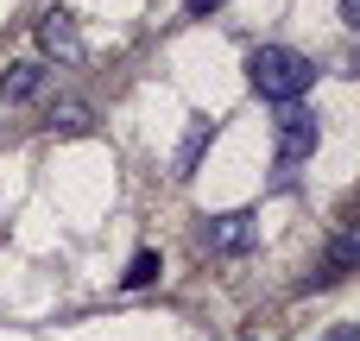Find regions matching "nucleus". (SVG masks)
<instances>
[{
  "label": "nucleus",
  "instance_id": "f8f14e48",
  "mask_svg": "<svg viewBox=\"0 0 360 341\" xmlns=\"http://www.w3.org/2000/svg\"><path fill=\"white\" fill-rule=\"evenodd\" d=\"M342 25H360V0H342Z\"/></svg>",
  "mask_w": 360,
  "mask_h": 341
},
{
  "label": "nucleus",
  "instance_id": "9d476101",
  "mask_svg": "<svg viewBox=\"0 0 360 341\" xmlns=\"http://www.w3.org/2000/svg\"><path fill=\"white\" fill-rule=\"evenodd\" d=\"M323 341H360V323H335V329H329Z\"/></svg>",
  "mask_w": 360,
  "mask_h": 341
},
{
  "label": "nucleus",
  "instance_id": "7ed1b4c3",
  "mask_svg": "<svg viewBox=\"0 0 360 341\" xmlns=\"http://www.w3.org/2000/svg\"><path fill=\"white\" fill-rule=\"evenodd\" d=\"M202 247H209V253H247V247H253V215H247V209L209 215V221H202Z\"/></svg>",
  "mask_w": 360,
  "mask_h": 341
},
{
  "label": "nucleus",
  "instance_id": "20e7f679",
  "mask_svg": "<svg viewBox=\"0 0 360 341\" xmlns=\"http://www.w3.org/2000/svg\"><path fill=\"white\" fill-rule=\"evenodd\" d=\"M38 51L57 57V63H76V57H82V32H76V19H70V13H44V19H38Z\"/></svg>",
  "mask_w": 360,
  "mask_h": 341
},
{
  "label": "nucleus",
  "instance_id": "1a4fd4ad",
  "mask_svg": "<svg viewBox=\"0 0 360 341\" xmlns=\"http://www.w3.org/2000/svg\"><path fill=\"white\" fill-rule=\"evenodd\" d=\"M44 127H51V133H89V108H82V101H63V108H51Z\"/></svg>",
  "mask_w": 360,
  "mask_h": 341
},
{
  "label": "nucleus",
  "instance_id": "0eeeda50",
  "mask_svg": "<svg viewBox=\"0 0 360 341\" xmlns=\"http://www.w3.org/2000/svg\"><path fill=\"white\" fill-rule=\"evenodd\" d=\"M209 139H215V120H190V133H184V146H177V177H196Z\"/></svg>",
  "mask_w": 360,
  "mask_h": 341
},
{
  "label": "nucleus",
  "instance_id": "9b49d317",
  "mask_svg": "<svg viewBox=\"0 0 360 341\" xmlns=\"http://www.w3.org/2000/svg\"><path fill=\"white\" fill-rule=\"evenodd\" d=\"M215 6H221V0H184V13H190V19H209Z\"/></svg>",
  "mask_w": 360,
  "mask_h": 341
},
{
  "label": "nucleus",
  "instance_id": "39448f33",
  "mask_svg": "<svg viewBox=\"0 0 360 341\" xmlns=\"http://www.w3.org/2000/svg\"><path fill=\"white\" fill-rule=\"evenodd\" d=\"M354 266H360V234H354V228H342V234L329 240V259H323V272H316L310 285H316V291H323V285H342Z\"/></svg>",
  "mask_w": 360,
  "mask_h": 341
},
{
  "label": "nucleus",
  "instance_id": "f257e3e1",
  "mask_svg": "<svg viewBox=\"0 0 360 341\" xmlns=\"http://www.w3.org/2000/svg\"><path fill=\"white\" fill-rule=\"evenodd\" d=\"M310 76H316V63L304 51H291V44H259L247 57V82H253L259 101H297L310 89Z\"/></svg>",
  "mask_w": 360,
  "mask_h": 341
},
{
  "label": "nucleus",
  "instance_id": "423d86ee",
  "mask_svg": "<svg viewBox=\"0 0 360 341\" xmlns=\"http://www.w3.org/2000/svg\"><path fill=\"white\" fill-rule=\"evenodd\" d=\"M44 89V63H6L0 70V101H32Z\"/></svg>",
  "mask_w": 360,
  "mask_h": 341
},
{
  "label": "nucleus",
  "instance_id": "f03ea898",
  "mask_svg": "<svg viewBox=\"0 0 360 341\" xmlns=\"http://www.w3.org/2000/svg\"><path fill=\"white\" fill-rule=\"evenodd\" d=\"M316 146H323V120H316V108L285 101V114H278V190H291L297 165H304Z\"/></svg>",
  "mask_w": 360,
  "mask_h": 341
},
{
  "label": "nucleus",
  "instance_id": "6e6552de",
  "mask_svg": "<svg viewBox=\"0 0 360 341\" xmlns=\"http://www.w3.org/2000/svg\"><path fill=\"white\" fill-rule=\"evenodd\" d=\"M158 272H165V259H158V253L146 247V253H133V266L120 272V291H146V285H152Z\"/></svg>",
  "mask_w": 360,
  "mask_h": 341
}]
</instances>
